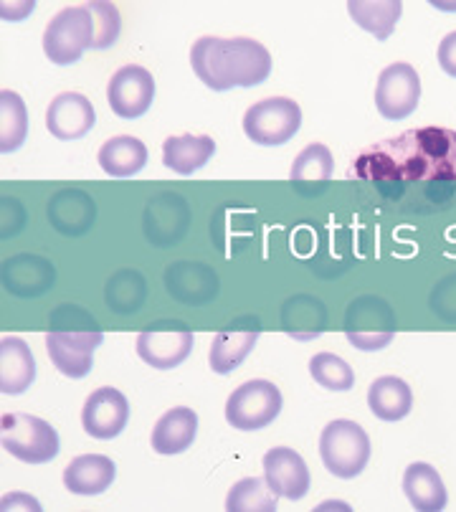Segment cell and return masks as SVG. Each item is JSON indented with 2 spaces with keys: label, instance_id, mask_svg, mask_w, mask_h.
Returning a JSON list of instances; mask_svg holds the SVG:
<instances>
[{
  "label": "cell",
  "instance_id": "cell-1",
  "mask_svg": "<svg viewBox=\"0 0 456 512\" xmlns=\"http://www.w3.org/2000/svg\"><path fill=\"white\" fill-rule=\"evenodd\" d=\"M350 178L375 183H456V132L418 127L375 142L350 165Z\"/></svg>",
  "mask_w": 456,
  "mask_h": 512
},
{
  "label": "cell",
  "instance_id": "cell-2",
  "mask_svg": "<svg viewBox=\"0 0 456 512\" xmlns=\"http://www.w3.org/2000/svg\"><path fill=\"white\" fill-rule=\"evenodd\" d=\"M190 66L208 89L228 92L234 87H256L266 82L272 74V54L264 44L246 36H203L190 49Z\"/></svg>",
  "mask_w": 456,
  "mask_h": 512
},
{
  "label": "cell",
  "instance_id": "cell-3",
  "mask_svg": "<svg viewBox=\"0 0 456 512\" xmlns=\"http://www.w3.org/2000/svg\"><path fill=\"white\" fill-rule=\"evenodd\" d=\"M46 333V350L56 371L66 378L89 376L94 365V350L102 345L104 333L94 315L76 305H61L51 312Z\"/></svg>",
  "mask_w": 456,
  "mask_h": 512
},
{
  "label": "cell",
  "instance_id": "cell-4",
  "mask_svg": "<svg viewBox=\"0 0 456 512\" xmlns=\"http://www.w3.org/2000/svg\"><path fill=\"white\" fill-rule=\"evenodd\" d=\"M320 457L337 480H355L370 459V439L360 424L335 419L320 434Z\"/></svg>",
  "mask_w": 456,
  "mask_h": 512
},
{
  "label": "cell",
  "instance_id": "cell-5",
  "mask_svg": "<svg viewBox=\"0 0 456 512\" xmlns=\"http://www.w3.org/2000/svg\"><path fill=\"white\" fill-rule=\"evenodd\" d=\"M0 444L13 459L26 464H46L59 454L54 426L31 414H3Z\"/></svg>",
  "mask_w": 456,
  "mask_h": 512
},
{
  "label": "cell",
  "instance_id": "cell-6",
  "mask_svg": "<svg viewBox=\"0 0 456 512\" xmlns=\"http://www.w3.org/2000/svg\"><path fill=\"white\" fill-rule=\"evenodd\" d=\"M345 338L365 353L388 348L396 338V312L383 297H358L345 312Z\"/></svg>",
  "mask_w": 456,
  "mask_h": 512
},
{
  "label": "cell",
  "instance_id": "cell-7",
  "mask_svg": "<svg viewBox=\"0 0 456 512\" xmlns=\"http://www.w3.org/2000/svg\"><path fill=\"white\" fill-rule=\"evenodd\" d=\"M94 18L87 6H71L56 13L44 33V54L51 64L69 66L82 59L87 49H94Z\"/></svg>",
  "mask_w": 456,
  "mask_h": 512
},
{
  "label": "cell",
  "instance_id": "cell-8",
  "mask_svg": "<svg viewBox=\"0 0 456 512\" xmlns=\"http://www.w3.org/2000/svg\"><path fill=\"white\" fill-rule=\"evenodd\" d=\"M302 127V109L289 97H269L251 104L244 115V132L251 142L274 148L292 140Z\"/></svg>",
  "mask_w": 456,
  "mask_h": 512
},
{
  "label": "cell",
  "instance_id": "cell-9",
  "mask_svg": "<svg viewBox=\"0 0 456 512\" xmlns=\"http://www.w3.org/2000/svg\"><path fill=\"white\" fill-rule=\"evenodd\" d=\"M282 414V391L272 381H246L226 401V421L239 431H256Z\"/></svg>",
  "mask_w": 456,
  "mask_h": 512
},
{
  "label": "cell",
  "instance_id": "cell-10",
  "mask_svg": "<svg viewBox=\"0 0 456 512\" xmlns=\"http://www.w3.org/2000/svg\"><path fill=\"white\" fill-rule=\"evenodd\" d=\"M193 330L185 322L160 320L137 335V355L158 371L178 368L193 350Z\"/></svg>",
  "mask_w": 456,
  "mask_h": 512
},
{
  "label": "cell",
  "instance_id": "cell-11",
  "mask_svg": "<svg viewBox=\"0 0 456 512\" xmlns=\"http://www.w3.org/2000/svg\"><path fill=\"white\" fill-rule=\"evenodd\" d=\"M421 99L418 71L406 61L386 66L375 84V107L386 120H406L413 115Z\"/></svg>",
  "mask_w": 456,
  "mask_h": 512
},
{
  "label": "cell",
  "instance_id": "cell-12",
  "mask_svg": "<svg viewBox=\"0 0 456 512\" xmlns=\"http://www.w3.org/2000/svg\"><path fill=\"white\" fill-rule=\"evenodd\" d=\"M155 79L145 66L127 64L112 74L107 84V102L122 120H137L152 107Z\"/></svg>",
  "mask_w": 456,
  "mask_h": 512
},
{
  "label": "cell",
  "instance_id": "cell-13",
  "mask_svg": "<svg viewBox=\"0 0 456 512\" xmlns=\"http://www.w3.org/2000/svg\"><path fill=\"white\" fill-rule=\"evenodd\" d=\"M127 419H130V404L125 393L112 386H102L84 401L82 426L92 439L107 442L125 431Z\"/></svg>",
  "mask_w": 456,
  "mask_h": 512
},
{
  "label": "cell",
  "instance_id": "cell-14",
  "mask_svg": "<svg viewBox=\"0 0 456 512\" xmlns=\"http://www.w3.org/2000/svg\"><path fill=\"white\" fill-rule=\"evenodd\" d=\"M261 333L259 317H236V322L226 325L223 330H218L213 335L211 353H208V363H211L213 371L218 376H226V373L236 371L241 363H244L246 355L254 350L256 340Z\"/></svg>",
  "mask_w": 456,
  "mask_h": 512
},
{
  "label": "cell",
  "instance_id": "cell-15",
  "mask_svg": "<svg viewBox=\"0 0 456 512\" xmlns=\"http://www.w3.org/2000/svg\"><path fill=\"white\" fill-rule=\"evenodd\" d=\"M190 226V208L178 193H160L152 198L142 216V229L150 244L170 246L185 236Z\"/></svg>",
  "mask_w": 456,
  "mask_h": 512
},
{
  "label": "cell",
  "instance_id": "cell-16",
  "mask_svg": "<svg viewBox=\"0 0 456 512\" xmlns=\"http://www.w3.org/2000/svg\"><path fill=\"white\" fill-rule=\"evenodd\" d=\"M264 480L284 500H302L310 492V469L299 452L274 447L264 454Z\"/></svg>",
  "mask_w": 456,
  "mask_h": 512
},
{
  "label": "cell",
  "instance_id": "cell-17",
  "mask_svg": "<svg viewBox=\"0 0 456 512\" xmlns=\"http://www.w3.org/2000/svg\"><path fill=\"white\" fill-rule=\"evenodd\" d=\"M97 122L92 102L79 92H61L46 109V127L56 140H79Z\"/></svg>",
  "mask_w": 456,
  "mask_h": 512
},
{
  "label": "cell",
  "instance_id": "cell-18",
  "mask_svg": "<svg viewBox=\"0 0 456 512\" xmlns=\"http://www.w3.org/2000/svg\"><path fill=\"white\" fill-rule=\"evenodd\" d=\"M56 282L54 264L46 262L44 256L36 254H18L3 264V287L11 295L33 300L49 292Z\"/></svg>",
  "mask_w": 456,
  "mask_h": 512
},
{
  "label": "cell",
  "instance_id": "cell-19",
  "mask_svg": "<svg viewBox=\"0 0 456 512\" xmlns=\"http://www.w3.org/2000/svg\"><path fill=\"white\" fill-rule=\"evenodd\" d=\"M165 289L183 305H206L218 295V274L208 264L178 262L165 269Z\"/></svg>",
  "mask_w": 456,
  "mask_h": 512
},
{
  "label": "cell",
  "instance_id": "cell-20",
  "mask_svg": "<svg viewBox=\"0 0 456 512\" xmlns=\"http://www.w3.org/2000/svg\"><path fill=\"white\" fill-rule=\"evenodd\" d=\"M97 218V206L92 198L79 188H66L56 193L49 203V221L59 234L82 236L92 229Z\"/></svg>",
  "mask_w": 456,
  "mask_h": 512
},
{
  "label": "cell",
  "instance_id": "cell-21",
  "mask_svg": "<svg viewBox=\"0 0 456 512\" xmlns=\"http://www.w3.org/2000/svg\"><path fill=\"white\" fill-rule=\"evenodd\" d=\"M117 477V467L104 454H82V457L71 459L69 467L64 469V487L71 495H102L109 490Z\"/></svg>",
  "mask_w": 456,
  "mask_h": 512
},
{
  "label": "cell",
  "instance_id": "cell-22",
  "mask_svg": "<svg viewBox=\"0 0 456 512\" xmlns=\"http://www.w3.org/2000/svg\"><path fill=\"white\" fill-rule=\"evenodd\" d=\"M196 434L198 414L188 409V406H178V409H170L160 416L155 429H152L150 444L163 457H173V454H180L193 447Z\"/></svg>",
  "mask_w": 456,
  "mask_h": 512
},
{
  "label": "cell",
  "instance_id": "cell-23",
  "mask_svg": "<svg viewBox=\"0 0 456 512\" xmlns=\"http://www.w3.org/2000/svg\"><path fill=\"white\" fill-rule=\"evenodd\" d=\"M282 330L294 340H315L325 333L327 327V307L325 302L310 295L289 297L279 310Z\"/></svg>",
  "mask_w": 456,
  "mask_h": 512
},
{
  "label": "cell",
  "instance_id": "cell-24",
  "mask_svg": "<svg viewBox=\"0 0 456 512\" xmlns=\"http://www.w3.org/2000/svg\"><path fill=\"white\" fill-rule=\"evenodd\" d=\"M36 378V360L31 348L21 338L0 340V391L6 396H21L26 388H31Z\"/></svg>",
  "mask_w": 456,
  "mask_h": 512
},
{
  "label": "cell",
  "instance_id": "cell-25",
  "mask_svg": "<svg viewBox=\"0 0 456 512\" xmlns=\"http://www.w3.org/2000/svg\"><path fill=\"white\" fill-rule=\"evenodd\" d=\"M403 495L418 512H439L449 500L441 474L426 462L408 464L403 472Z\"/></svg>",
  "mask_w": 456,
  "mask_h": 512
},
{
  "label": "cell",
  "instance_id": "cell-26",
  "mask_svg": "<svg viewBox=\"0 0 456 512\" xmlns=\"http://www.w3.org/2000/svg\"><path fill=\"white\" fill-rule=\"evenodd\" d=\"M216 155V142L208 135H173L163 142V163L175 175H193Z\"/></svg>",
  "mask_w": 456,
  "mask_h": 512
},
{
  "label": "cell",
  "instance_id": "cell-27",
  "mask_svg": "<svg viewBox=\"0 0 456 512\" xmlns=\"http://www.w3.org/2000/svg\"><path fill=\"white\" fill-rule=\"evenodd\" d=\"M368 406L380 421H401L413 409V391L403 378L380 376L368 388Z\"/></svg>",
  "mask_w": 456,
  "mask_h": 512
},
{
  "label": "cell",
  "instance_id": "cell-28",
  "mask_svg": "<svg viewBox=\"0 0 456 512\" xmlns=\"http://www.w3.org/2000/svg\"><path fill=\"white\" fill-rule=\"evenodd\" d=\"M99 165L112 178H132L147 165L145 142L132 135H117L99 148Z\"/></svg>",
  "mask_w": 456,
  "mask_h": 512
},
{
  "label": "cell",
  "instance_id": "cell-29",
  "mask_svg": "<svg viewBox=\"0 0 456 512\" xmlns=\"http://www.w3.org/2000/svg\"><path fill=\"white\" fill-rule=\"evenodd\" d=\"M348 13L363 31L378 41H386L396 31L403 3L401 0H350Z\"/></svg>",
  "mask_w": 456,
  "mask_h": 512
},
{
  "label": "cell",
  "instance_id": "cell-30",
  "mask_svg": "<svg viewBox=\"0 0 456 512\" xmlns=\"http://www.w3.org/2000/svg\"><path fill=\"white\" fill-rule=\"evenodd\" d=\"M332 175H335V158H332L330 148L322 142H312L304 150H299V155L294 158L289 180L297 188L325 186V183H330Z\"/></svg>",
  "mask_w": 456,
  "mask_h": 512
},
{
  "label": "cell",
  "instance_id": "cell-31",
  "mask_svg": "<svg viewBox=\"0 0 456 512\" xmlns=\"http://www.w3.org/2000/svg\"><path fill=\"white\" fill-rule=\"evenodd\" d=\"M147 297V284L135 269H122L114 274L104 289V300L114 315H132L142 307Z\"/></svg>",
  "mask_w": 456,
  "mask_h": 512
},
{
  "label": "cell",
  "instance_id": "cell-32",
  "mask_svg": "<svg viewBox=\"0 0 456 512\" xmlns=\"http://www.w3.org/2000/svg\"><path fill=\"white\" fill-rule=\"evenodd\" d=\"M28 112L23 99L13 89L0 92V153H16L26 142Z\"/></svg>",
  "mask_w": 456,
  "mask_h": 512
},
{
  "label": "cell",
  "instance_id": "cell-33",
  "mask_svg": "<svg viewBox=\"0 0 456 512\" xmlns=\"http://www.w3.org/2000/svg\"><path fill=\"white\" fill-rule=\"evenodd\" d=\"M277 492L259 477H246L236 482L226 497L228 512H277Z\"/></svg>",
  "mask_w": 456,
  "mask_h": 512
},
{
  "label": "cell",
  "instance_id": "cell-34",
  "mask_svg": "<svg viewBox=\"0 0 456 512\" xmlns=\"http://www.w3.org/2000/svg\"><path fill=\"white\" fill-rule=\"evenodd\" d=\"M310 373L327 391H350L355 386V373L340 355L317 353L310 358Z\"/></svg>",
  "mask_w": 456,
  "mask_h": 512
},
{
  "label": "cell",
  "instance_id": "cell-35",
  "mask_svg": "<svg viewBox=\"0 0 456 512\" xmlns=\"http://www.w3.org/2000/svg\"><path fill=\"white\" fill-rule=\"evenodd\" d=\"M89 13L94 18V33H97V39H94V49H109L114 41L120 39V28H122V18L120 11L114 3H107V0H94V3H87Z\"/></svg>",
  "mask_w": 456,
  "mask_h": 512
},
{
  "label": "cell",
  "instance_id": "cell-36",
  "mask_svg": "<svg viewBox=\"0 0 456 512\" xmlns=\"http://www.w3.org/2000/svg\"><path fill=\"white\" fill-rule=\"evenodd\" d=\"M429 305L444 322H456V274H449L436 284Z\"/></svg>",
  "mask_w": 456,
  "mask_h": 512
},
{
  "label": "cell",
  "instance_id": "cell-37",
  "mask_svg": "<svg viewBox=\"0 0 456 512\" xmlns=\"http://www.w3.org/2000/svg\"><path fill=\"white\" fill-rule=\"evenodd\" d=\"M439 66L456 79V31L446 33L439 44Z\"/></svg>",
  "mask_w": 456,
  "mask_h": 512
}]
</instances>
